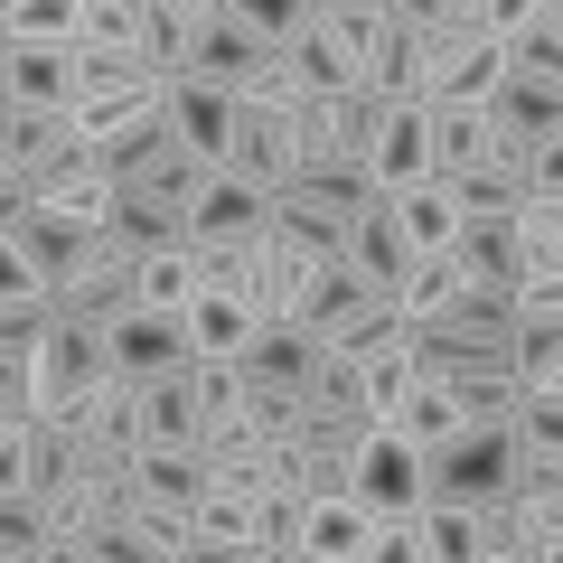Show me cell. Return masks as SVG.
<instances>
[{"label":"cell","instance_id":"44","mask_svg":"<svg viewBox=\"0 0 563 563\" xmlns=\"http://www.w3.org/2000/svg\"><path fill=\"white\" fill-rule=\"evenodd\" d=\"M404 29H479V0H385Z\"/></svg>","mask_w":563,"mask_h":563},{"label":"cell","instance_id":"24","mask_svg":"<svg viewBox=\"0 0 563 563\" xmlns=\"http://www.w3.org/2000/svg\"><path fill=\"white\" fill-rule=\"evenodd\" d=\"M10 235H20V254L38 263V282H57L66 263L85 254V235H95V225H85V217H66V207H38V198H29V207H20V225H10Z\"/></svg>","mask_w":563,"mask_h":563},{"label":"cell","instance_id":"51","mask_svg":"<svg viewBox=\"0 0 563 563\" xmlns=\"http://www.w3.org/2000/svg\"><path fill=\"white\" fill-rule=\"evenodd\" d=\"M217 10H225V0H217Z\"/></svg>","mask_w":563,"mask_h":563},{"label":"cell","instance_id":"31","mask_svg":"<svg viewBox=\"0 0 563 563\" xmlns=\"http://www.w3.org/2000/svg\"><path fill=\"white\" fill-rule=\"evenodd\" d=\"M282 66H291V85H301V95H339V85H357V57H347L320 20H310L301 38H282Z\"/></svg>","mask_w":563,"mask_h":563},{"label":"cell","instance_id":"35","mask_svg":"<svg viewBox=\"0 0 563 563\" xmlns=\"http://www.w3.org/2000/svg\"><path fill=\"white\" fill-rule=\"evenodd\" d=\"M141 442H198V404H188V366L141 385Z\"/></svg>","mask_w":563,"mask_h":563},{"label":"cell","instance_id":"25","mask_svg":"<svg viewBox=\"0 0 563 563\" xmlns=\"http://www.w3.org/2000/svg\"><path fill=\"white\" fill-rule=\"evenodd\" d=\"M357 301H376V282H366L347 254H329L320 273H310L301 291H291V320H301V329H329V320H347Z\"/></svg>","mask_w":563,"mask_h":563},{"label":"cell","instance_id":"4","mask_svg":"<svg viewBox=\"0 0 563 563\" xmlns=\"http://www.w3.org/2000/svg\"><path fill=\"white\" fill-rule=\"evenodd\" d=\"M395 526L404 517H385V507H366V498H310V517H301V563H395Z\"/></svg>","mask_w":563,"mask_h":563},{"label":"cell","instance_id":"19","mask_svg":"<svg viewBox=\"0 0 563 563\" xmlns=\"http://www.w3.org/2000/svg\"><path fill=\"white\" fill-rule=\"evenodd\" d=\"M451 254H461V273L479 282V291H517V217H461L451 225Z\"/></svg>","mask_w":563,"mask_h":563},{"label":"cell","instance_id":"32","mask_svg":"<svg viewBox=\"0 0 563 563\" xmlns=\"http://www.w3.org/2000/svg\"><path fill=\"white\" fill-rule=\"evenodd\" d=\"M395 339H404L395 291H376V301H357L347 320H329V329H320V347H329V357H376V347H395Z\"/></svg>","mask_w":563,"mask_h":563},{"label":"cell","instance_id":"6","mask_svg":"<svg viewBox=\"0 0 563 563\" xmlns=\"http://www.w3.org/2000/svg\"><path fill=\"white\" fill-rule=\"evenodd\" d=\"M507 76V47L488 29H422V103H488Z\"/></svg>","mask_w":563,"mask_h":563},{"label":"cell","instance_id":"13","mask_svg":"<svg viewBox=\"0 0 563 563\" xmlns=\"http://www.w3.org/2000/svg\"><path fill=\"white\" fill-rule=\"evenodd\" d=\"M263 57H273V47H263L254 29L235 20V10H217V20H198V38L179 47V66H169V76H198V85H225V95H244V85L263 76Z\"/></svg>","mask_w":563,"mask_h":563},{"label":"cell","instance_id":"11","mask_svg":"<svg viewBox=\"0 0 563 563\" xmlns=\"http://www.w3.org/2000/svg\"><path fill=\"white\" fill-rule=\"evenodd\" d=\"M217 169H235V179H254V188H282L291 179V103L235 95V122H225V161Z\"/></svg>","mask_w":563,"mask_h":563},{"label":"cell","instance_id":"38","mask_svg":"<svg viewBox=\"0 0 563 563\" xmlns=\"http://www.w3.org/2000/svg\"><path fill=\"white\" fill-rule=\"evenodd\" d=\"M132 563H188V507L132 498Z\"/></svg>","mask_w":563,"mask_h":563},{"label":"cell","instance_id":"45","mask_svg":"<svg viewBox=\"0 0 563 563\" xmlns=\"http://www.w3.org/2000/svg\"><path fill=\"white\" fill-rule=\"evenodd\" d=\"M536 10H563V0H479V29H488V38H507V29H526Z\"/></svg>","mask_w":563,"mask_h":563},{"label":"cell","instance_id":"20","mask_svg":"<svg viewBox=\"0 0 563 563\" xmlns=\"http://www.w3.org/2000/svg\"><path fill=\"white\" fill-rule=\"evenodd\" d=\"M103 235L122 244V254H161V244H179V207L151 198V188L113 179V198H103Z\"/></svg>","mask_w":563,"mask_h":563},{"label":"cell","instance_id":"47","mask_svg":"<svg viewBox=\"0 0 563 563\" xmlns=\"http://www.w3.org/2000/svg\"><path fill=\"white\" fill-rule=\"evenodd\" d=\"M0 57H10V20H0Z\"/></svg>","mask_w":563,"mask_h":563},{"label":"cell","instance_id":"39","mask_svg":"<svg viewBox=\"0 0 563 563\" xmlns=\"http://www.w3.org/2000/svg\"><path fill=\"white\" fill-rule=\"evenodd\" d=\"M507 76H563V10H536L526 29H507Z\"/></svg>","mask_w":563,"mask_h":563},{"label":"cell","instance_id":"17","mask_svg":"<svg viewBox=\"0 0 563 563\" xmlns=\"http://www.w3.org/2000/svg\"><path fill=\"white\" fill-rule=\"evenodd\" d=\"M339 254L357 263V273L376 282V291H395V273L413 263V244H404V225H395V207H385V188H376V198H366L357 217L339 225Z\"/></svg>","mask_w":563,"mask_h":563},{"label":"cell","instance_id":"15","mask_svg":"<svg viewBox=\"0 0 563 563\" xmlns=\"http://www.w3.org/2000/svg\"><path fill=\"white\" fill-rule=\"evenodd\" d=\"M161 113H169V141H179V151H198V161H225V122H235V95H225V85L161 76Z\"/></svg>","mask_w":563,"mask_h":563},{"label":"cell","instance_id":"50","mask_svg":"<svg viewBox=\"0 0 563 563\" xmlns=\"http://www.w3.org/2000/svg\"><path fill=\"white\" fill-rule=\"evenodd\" d=\"M0 113H10V103H0Z\"/></svg>","mask_w":563,"mask_h":563},{"label":"cell","instance_id":"36","mask_svg":"<svg viewBox=\"0 0 563 563\" xmlns=\"http://www.w3.org/2000/svg\"><path fill=\"white\" fill-rule=\"evenodd\" d=\"M0 20H10V47H76L85 0H10Z\"/></svg>","mask_w":563,"mask_h":563},{"label":"cell","instance_id":"8","mask_svg":"<svg viewBox=\"0 0 563 563\" xmlns=\"http://www.w3.org/2000/svg\"><path fill=\"white\" fill-rule=\"evenodd\" d=\"M357 169H366V188H413V179H432V103L422 95H404V103H385L376 113V132H366V151H357Z\"/></svg>","mask_w":563,"mask_h":563},{"label":"cell","instance_id":"42","mask_svg":"<svg viewBox=\"0 0 563 563\" xmlns=\"http://www.w3.org/2000/svg\"><path fill=\"white\" fill-rule=\"evenodd\" d=\"M225 10H235L263 47H282V38H301V29H310V0H225Z\"/></svg>","mask_w":563,"mask_h":563},{"label":"cell","instance_id":"48","mask_svg":"<svg viewBox=\"0 0 563 563\" xmlns=\"http://www.w3.org/2000/svg\"><path fill=\"white\" fill-rule=\"evenodd\" d=\"M0 103H10V76H0Z\"/></svg>","mask_w":563,"mask_h":563},{"label":"cell","instance_id":"29","mask_svg":"<svg viewBox=\"0 0 563 563\" xmlns=\"http://www.w3.org/2000/svg\"><path fill=\"white\" fill-rule=\"evenodd\" d=\"M488 113L479 103H432V179H451V169H479L488 161Z\"/></svg>","mask_w":563,"mask_h":563},{"label":"cell","instance_id":"5","mask_svg":"<svg viewBox=\"0 0 563 563\" xmlns=\"http://www.w3.org/2000/svg\"><path fill=\"white\" fill-rule=\"evenodd\" d=\"M198 357V347H188V320L179 310H113V320H103V366H113L122 385H151V376H179V366Z\"/></svg>","mask_w":563,"mask_h":563},{"label":"cell","instance_id":"43","mask_svg":"<svg viewBox=\"0 0 563 563\" xmlns=\"http://www.w3.org/2000/svg\"><path fill=\"white\" fill-rule=\"evenodd\" d=\"M0 488H38V413L0 422Z\"/></svg>","mask_w":563,"mask_h":563},{"label":"cell","instance_id":"12","mask_svg":"<svg viewBox=\"0 0 563 563\" xmlns=\"http://www.w3.org/2000/svg\"><path fill=\"white\" fill-rule=\"evenodd\" d=\"M310 366H320V329H301V320H263L235 347V376L254 395H310Z\"/></svg>","mask_w":563,"mask_h":563},{"label":"cell","instance_id":"14","mask_svg":"<svg viewBox=\"0 0 563 563\" xmlns=\"http://www.w3.org/2000/svg\"><path fill=\"white\" fill-rule=\"evenodd\" d=\"M479 113H488V132H498V141L544 151V141H563V76H498Z\"/></svg>","mask_w":563,"mask_h":563},{"label":"cell","instance_id":"2","mask_svg":"<svg viewBox=\"0 0 563 563\" xmlns=\"http://www.w3.org/2000/svg\"><path fill=\"white\" fill-rule=\"evenodd\" d=\"M517 488V442L507 422H461L451 442L422 451V498H461V507H488Z\"/></svg>","mask_w":563,"mask_h":563},{"label":"cell","instance_id":"7","mask_svg":"<svg viewBox=\"0 0 563 563\" xmlns=\"http://www.w3.org/2000/svg\"><path fill=\"white\" fill-rule=\"evenodd\" d=\"M263 225H273V188L235 179V169H207V179L188 188V207H179L188 244H254Z\"/></svg>","mask_w":563,"mask_h":563},{"label":"cell","instance_id":"3","mask_svg":"<svg viewBox=\"0 0 563 563\" xmlns=\"http://www.w3.org/2000/svg\"><path fill=\"white\" fill-rule=\"evenodd\" d=\"M366 198H376V188H366L357 161H310V169H291V179L273 188V225H291V235H310V244H339V225L357 217Z\"/></svg>","mask_w":563,"mask_h":563},{"label":"cell","instance_id":"9","mask_svg":"<svg viewBox=\"0 0 563 563\" xmlns=\"http://www.w3.org/2000/svg\"><path fill=\"white\" fill-rule=\"evenodd\" d=\"M347 498L385 507V517L422 507V451L404 442L395 422H366V432H357V451H347Z\"/></svg>","mask_w":563,"mask_h":563},{"label":"cell","instance_id":"27","mask_svg":"<svg viewBox=\"0 0 563 563\" xmlns=\"http://www.w3.org/2000/svg\"><path fill=\"white\" fill-rule=\"evenodd\" d=\"M244 507H254V563H301V517H310L301 488L273 479V488H254Z\"/></svg>","mask_w":563,"mask_h":563},{"label":"cell","instance_id":"26","mask_svg":"<svg viewBox=\"0 0 563 563\" xmlns=\"http://www.w3.org/2000/svg\"><path fill=\"white\" fill-rule=\"evenodd\" d=\"M0 76H10V103H76V47H10L0 57Z\"/></svg>","mask_w":563,"mask_h":563},{"label":"cell","instance_id":"1","mask_svg":"<svg viewBox=\"0 0 563 563\" xmlns=\"http://www.w3.org/2000/svg\"><path fill=\"white\" fill-rule=\"evenodd\" d=\"M103 376H113V366H103V329H95V320H66V310H47L38 357H29V413H38V422H66Z\"/></svg>","mask_w":563,"mask_h":563},{"label":"cell","instance_id":"10","mask_svg":"<svg viewBox=\"0 0 563 563\" xmlns=\"http://www.w3.org/2000/svg\"><path fill=\"white\" fill-rule=\"evenodd\" d=\"M47 301H57L66 320H95V329H103L113 310H132V254H122V244L95 225V235H85V254L47 282Z\"/></svg>","mask_w":563,"mask_h":563},{"label":"cell","instance_id":"30","mask_svg":"<svg viewBox=\"0 0 563 563\" xmlns=\"http://www.w3.org/2000/svg\"><path fill=\"white\" fill-rule=\"evenodd\" d=\"M188 291H198V254L179 244H161V254H132V301L141 310H188Z\"/></svg>","mask_w":563,"mask_h":563},{"label":"cell","instance_id":"23","mask_svg":"<svg viewBox=\"0 0 563 563\" xmlns=\"http://www.w3.org/2000/svg\"><path fill=\"white\" fill-rule=\"evenodd\" d=\"M141 85H161L151 47H95V38H76V103H103V95H141Z\"/></svg>","mask_w":563,"mask_h":563},{"label":"cell","instance_id":"34","mask_svg":"<svg viewBox=\"0 0 563 563\" xmlns=\"http://www.w3.org/2000/svg\"><path fill=\"white\" fill-rule=\"evenodd\" d=\"M451 207H461V217H517L526 207V179L517 169H498V161H479V169H451Z\"/></svg>","mask_w":563,"mask_h":563},{"label":"cell","instance_id":"33","mask_svg":"<svg viewBox=\"0 0 563 563\" xmlns=\"http://www.w3.org/2000/svg\"><path fill=\"white\" fill-rule=\"evenodd\" d=\"M385 207H395V225H404V244H413V254H422V244H451V225H461V207H451V188H442V179L395 188Z\"/></svg>","mask_w":563,"mask_h":563},{"label":"cell","instance_id":"37","mask_svg":"<svg viewBox=\"0 0 563 563\" xmlns=\"http://www.w3.org/2000/svg\"><path fill=\"white\" fill-rule=\"evenodd\" d=\"M0 563H47V498L0 488Z\"/></svg>","mask_w":563,"mask_h":563},{"label":"cell","instance_id":"49","mask_svg":"<svg viewBox=\"0 0 563 563\" xmlns=\"http://www.w3.org/2000/svg\"><path fill=\"white\" fill-rule=\"evenodd\" d=\"M0 10H10V0H0Z\"/></svg>","mask_w":563,"mask_h":563},{"label":"cell","instance_id":"28","mask_svg":"<svg viewBox=\"0 0 563 563\" xmlns=\"http://www.w3.org/2000/svg\"><path fill=\"white\" fill-rule=\"evenodd\" d=\"M66 422H76V432H95L103 451H141V385L103 376V385H95V395H85Z\"/></svg>","mask_w":563,"mask_h":563},{"label":"cell","instance_id":"46","mask_svg":"<svg viewBox=\"0 0 563 563\" xmlns=\"http://www.w3.org/2000/svg\"><path fill=\"white\" fill-rule=\"evenodd\" d=\"M20 207H29V179L10 161H0V235H10V225H20Z\"/></svg>","mask_w":563,"mask_h":563},{"label":"cell","instance_id":"16","mask_svg":"<svg viewBox=\"0 0 563 563\" xmlns=\"http://www.w3.org/2000/svg\"><path fill=\"white\" fill-rule=\"evenodd\" d=\"M188 563H254V507L235 488H198L188 498Z\"/></svg>","mask_w":563,"mask_h":563},{"label":"cell","instance_id":"52","mask_svg":"<svg viewBox=\"0 0 563 563\" xmlns=\"http://www.w3.org/2000/svg\"><path fill=\"white\" fill-rule=\"evenodd\" d=\"M376 10H385V0H376Z\"/></svg>","mask_w":563,"mask_h":563},{"label":"cell","instance_id":"40","mask_svg":"<svg viewBox=\"0 0 563 563\" xmlns=\"http://www.w3.org/2000/svg\"><path fill=\"white\" fill-rule=\"evenodd\" d=\"M188 404H198V432L235 413V404H244V376H235V357H188Z\"/></svg>","mask_w":563,"mask_h":563},{"label":"cell","instance_id":"22","mask_svg":"<svg viewBox=\"0 0 563 563\" xmlns=\"http://www.w3.org/2000/svg\"><path fill=\"white\" fill-rule=\"evenodd\" d=\"M179 320H188V347H198V357H235V347L263 329L254 310L235 301V291H217V282H198V291H188V310H179Z\"/></svg>","mask_w":563,"mask_h":563},{"label":"cell","instance_id":"18","mask_svg":"<svg viewBox=\"0 0 563 563\" xmlns=\"http://www.w3.org/2000/svg\"><path fill=\"white\" fill-rule=\"evenodd\" d=\"M357 85H366V95H385V103L422 95V29H404L395 10H385V20H376V38L357 47Z\"/></svg>","mask_w":563,"mask_h":563},{"label":"cell","instance_id":"21","mask_svg":"<svg viewBox=\"0 0 563 563\" xmlns=\"http://www.w3.org/2000/svg\"><path fill=\"white\" fill-rule=\"evenodd\" d=\"M198 488H207V461H198V442H141V451H132V498L188 507Z\"/></svg>","mask_w":563,"mask_h":563},{"label":"cell","instance_id":"41","mask_svg":"<svg viewBox=\"0 0 563 563\" xmlns=\"http://www.w3.org/2000/svg\"><path fill=\"white\" fill-rule=\"evenodd\" d=\"M141 29H151V0H85V29H76V38H95V47H141Z\"/></svg>","mask_w":563,"mask_h":563}]
</instances>
